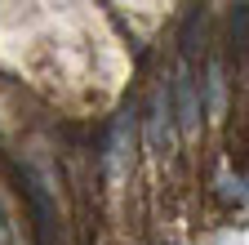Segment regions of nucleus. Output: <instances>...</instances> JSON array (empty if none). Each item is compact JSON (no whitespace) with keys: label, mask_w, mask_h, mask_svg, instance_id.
Listing matches in <instances>:
<instances>
[{"label":"nucleus","mask_w":249,"mask_h":245,"mask_svg":"<svg viewBox=\"0 0 249 245\" xmlns=\"http://www.w3.org/2000/svg\"><path fill=\"white\" fill-rule=\"evenodd\" d=\"M174 112H178L182 134H192V130L200 125V98H196V85H192V76H187V72L174 76Z\"/></svg>","instance_id":"obj_1"},{"label":"nucleus","mask_w":249,"mask_h":245,"mask_svg":"<svg viewBox=\"0 0 249 245\" xmlns=\"http://www.w3.org/2000/svg\"><path fill=\"white\" fill-rule=\"evenodd\" d=\"M245 40H249V5L231 14V49H245Z\"/></svg>","instance_id":"obj_3"},{"label":"nucleus","mask_w":249,"mask_h":245,"mask_svg":"<svg viewBox=\"0 0 249 245\" xmlns=\"http://www.w3.org/2000/svg\"><path fill=\"white\" fill-rule=\"evenodd\" d=\"M200 49H205V9H192V18L182 27V58H196Z\"/></svg>","instance_id":"obj_2"}]
</instances>
